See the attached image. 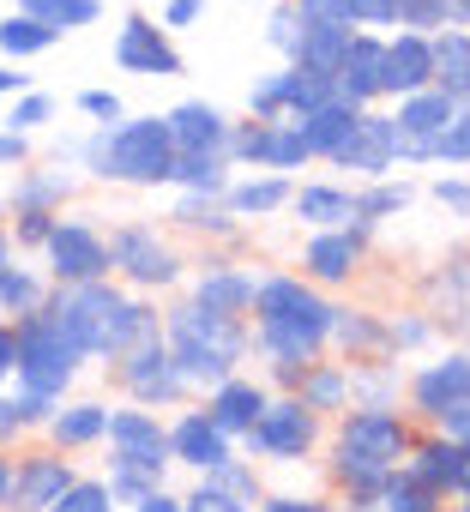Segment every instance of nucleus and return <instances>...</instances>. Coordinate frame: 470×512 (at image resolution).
<instances>
[{"mask_svg":"<svg viewBox=\"0 0 470 512\" xmlns=\"http://www.w3.org/2000/svg\"><path fill=\"white\" fill-rule=\"evenodd\" d=\"M404 446H410V434H404L398 416L362 410V416H350L344 434H338V476H344L356 494H380V488L398 476Z\"/></svg>","mask_w":470,"mask_h":512,"instance_id":"3","label":"nucleus"},{"mask_svg":"<svg viewBox=\"0 0 470 512\" xmlns=\"http://www.w3.org/2000/svg\"><path fill=\"white\" fill-rule=\"evenodd\" d=\"M0 266H7V235H0Z\"/></svg>","mask_w":470,"mask_h":512,"instance_id":"62","label":"nucleus"},{"mask_svg":"<svg viewBox=\"0 0 470 512\" xmlns=\"http://www.w3.org/2000/svg\"><path fill=\"white\" fill-rule=\"evenodd\" d=\"M344 392H350V374H338V368H320V374L302 380V404L308 410H332V404H344Z\"/></svg>","mask_w":470,"mask_h":512,"instance_id":"34","label":"nucleus"},{"mask_svg":"<svg viewBox=\"0 0 470 512\" xmlns=\"http://www.w3.org/2000/svg\"><path fill=\"white\" fill-rule=\"evenodd\" d=\"M199 7H205V0H169V13H163V19H169V25H193Z\"/></svg>","mask_w":470,"mask_h":512,"instance_id":"54","label":"nucleus"},{"mask_svg":"<svg viewBox=\"0 0 470 512\" xmlns=\"http://www.w3.org/2000/svg\"><path fill=\"white\" fill-rule=\"evenodd\" d=\"M428 55H434L440 91H446L452 103H470V37H464V31H440V37L428 43Z\"/></svg>","mask_w":470,"mask_h":512,"instance_id":"21","label":"nucleus"},{"mask_svg":"<svg viewBox=\"0 0 470 512\" xmlns=\"http://www.w3.org/2000/svg\"><path fill=\"white\" fill-rule=\"evenodd\" d=\"M422 85H434V55H428V37H422V31H404V37L386 43V55H380V91L410 97V91H422Z\"/></svg>","mask_w":470,"mask_h":512,"instance_id":"13","label":"nucleus"},{"mask_svg":"<svg viewBox=\"0 0 470 512\" xmlns=\"http://www.w3.org/2000/svg\"><path fill=\"white\" fill-rule=\"evenodd\" d=\"M25 13L43 19V25H55V31H79V25H91L103 7H97V0H25Z\"/></svg>","mask_w":470,"mask_h":512,"instance_id":"31","label":"nucleus"},{"mask_svg":"<svg viewBox=\"0 0 470 512\" xmlns=\"http://www.w3.org/2000/svg\"><path fill=\"white\" fill-rule=\"evenodd\" d=\"M458 488L470 494V446H464V470H458Z\"/></svg>","mask_w":470,"mask_h":512,"instance_id":"60","label":"nucleus"},{"mask_svg":"<svg viewBox=\"0 0 470 512\" xmlns=\"http://www.w3.org/2000/svg\"><path fill=\"white\" fill-rule=\"evenodd\" d=\"M296 13H302L308 25H356L350 0H296Z\"/></svg>","mask_w":470,"mask_h":512,"instance_id":"42","label":"nucleus"},{"mask_svg":"<svg viewBox=\"0 0 470 512\" xmlns=\"http://www.w3.org/2000/svg\"><path fill=\"white\" fill-rule=\"evenodd\" d=\"M434 422H446V440H458V446H470V398H458V404H446V410H434Z\"/></svg>","mask_w":470,"mask_h":512,"instance_id":"44","label":"nucleus"},{"mask_svg":"<svg viewBox=\"0 0 470 512\" xmlns=\"http://www.w3.org/2000/svg\"><path fill=\"white\" fill-rule=\"evenodd\" d=\"M332 163L362 169V175H386V169L398 163V127H392L386 115H356V127L338 139Z\"/></svg>","mask_w":470,"mask_h":512,"instance_id":"9","label":"nucleus"},{"mask_svg":"<svg viewBox=\"0 0 470 512\" xmlns=\"http://www.w3.org/2000/svg\"><path fill=\"white\" fill-rule=\"evenodd\" d=\"M458 398H470V356H446V362H434L428 374H416V404L434 416V410H446V404H458Z\"/></svg>","mask_w":470,"mask_h":512,"instance_id":"22","label":"nucleus"},{"mask_svg":"<svg viewBox=\"0 0 470 512\" xmlns=\"http://www.w3.org/2000/svg\"><path fill=\"white\" fill-rule=\"evenodd\" d=\"M458 470H464V446L458 440H434V446H422L416 458H410V482H422V488H458Z\"/></svg>","mask_w":470,"mask_h":512,"instance_id":"23","label":"nucleus"},{"mask_svg":"<svg viewBox=\"0 0 470 512\" xmlns=\"http://www.w3.org/2000/svg\"><path fill=\"white\" fill-rule=\"evenodd\" d=\"M284 199H290V181H248V187L229 193V211L235 217H254V211H278Z\"/></svg>","mask_w":470,"mask_h":512,"instance_id":"32","label":"nucleus"},{"mask_svg":"<svg viewBox=\"0 0 470 512\" xmlns=\"http://www.w3.org/2000/svg\"><path fill=\"white\" fill-rule=\"evenodd\" d=\"M121 356H127V362H121V380H127V392H133L139 404H169V398H181V374H175L169 344H163L157 332L139 338V344H127Z\"/></svg>","mask_w":470,"mask_h":512,"instance_id":"7","label":"nucleus"},{"mask_svg":"<svg viewBox=\"0 0 470 512\" xmlns=\"http://www.w3.org/2000/svg\"><path fill=\"white\" fill-rule=\"evenodd\" d=\"M109 266H121L133 284H175V253L151 229H121L109 241Z\"/></svg>","mask_w":470,"mask_h":512,"instance_id":"12","label":"nucleus"},{"mask_svg":"<svg viewBox=\"0 0 470 512\" xmlns=\"http://www.w3.org/2000/svg\"><path fill=\"white\" fill-rule=\"evenodd\" d=\"M0 308H13V314H31V308H43V290H37V278H25V272H13V266H0Z\"/></svg>","mask_w":470,"mask_h":512,"instance_id":"35","label":"nucleus"},{"mask_svg":"<svg viewBox=\"0 0 470 512\" xmlns=\"http://www.w3.org/2000/svg\"><path fill=\"white\" fill-rule=\"evenodd\" d=\"M284 109V73H272L266 85H254V115H278Z\"/></svg>","mask_w":470,"mask_h":512,"instance_id":"48","label":"nucleus"},{"mask_svg":"<svg viewBox=\"0 0 470 512\" xmlns=\"http://www.w3.org/2000/svg\"><path fill=\"white\" fill-rule=\"evenodd\" d=\"M7 488H13V464L0 458V500H7Z\"/></svg>","mask_w":470,"mask_h":512,"instance_id":"59","label":"nucleus"},{"mask_svg":"<svg viewBox=\"0 0 470 512\" xmlns=\"http://www.w3.org/2000/svg\"><path fill=\"white\" fill-rule=\"evenodd\" d=\"M67 482H73V470H67L61 458H25V470L13 476L7 500H13V512H49V500H55Z\"/></svg>","mask_w":470,"mask_h":512,"instance_id":"16","label":"nucleus"},{"mask_svg":"<svg viewBox=\"0 0 470 512\" xmlns=\"http://www.w3.org/2000/svg\"><path fill=\"white\" fill-rule=\"evenodd\" d=\"M452 115H458V103H452L440 85H434V91H428V85L410 91L404 109H398V121H392V127H398V157H434V139L446 133Z\"/></svg>","mask_w":470,"mask_h":512,"instance_id":"6","label":"nucleus"},{"mask_svg":"<svg viewBox=\"0 0 470 512\" xmlns=\"http://www.w3.org/2000/svg\"><path fill=\"white\" fill-rule=\"evenodd\" d=\"M169 181H187L193 193H223V157L217 151H175Z\"/></svg>","mask_w":470,"mask_h":512,"instance_id":"28","label":"nucleus"},{"mask_svg":"<svg viewBox=\"0 0 470 512\" xmlns=\"http://www.w3.org/2000/svg\"><path fill=\"white\" fill-rule=\"evenodd\" d=\"M380 55H386V43H374V37H350V43H344L338 73H332L344 103H368V97H380Z\"/></svg>","mask_w":470,"mask_h":512,"instance_id":"15","label":"nucleus"},{"mask_svg":"<svg viewBox=\"0 0 470 512\" xmlns=\"http://www.w3.org/2000/svg\"><path fill=\"white\" fill-rule=\"evenodd\" d=\"M350 266H356V235H320V241L308 247V272H314L320 284H344Z\"/></svg>","mask_w":470,"mask_h":512,"instance_id":"25","label":"nucleus"},{"mask_svg":"<svg viewBox=\"0 0 470 512\" xmlns=\"http://www.w3.org/2000/svg\"><path fill=\"white\" fill-rule=\"evenodd\" d=\"M380 494H386V512H434V488H422L410 476H392Z\"/></svg>","mask_w":470,"mask_h":512,"instance_id":"37","label":"nucleus"},{"mask_svg":"<svg viewBox=\"0 0 470 512\" xmlns=\"http://www.w3.org/2000/svg\"><path fill=\"white\" fill-rule=\"evenodd\" d=\"M248 446H254V452H278V458H302V452L314 446V410H308L302 398L266 404V410L254 416V428H248Z\"/></svg>","mask_w":470,"mask_h":512,"instance_id":"8","label":"nucleus"},{"mask_svg":"<svg viewBox=\"0 0 470 512\" xmlns=\"http://www.w3.org/2000/svg\"><path fill=\"white\" fill-rule=\"evenodd\" d=\"M49 512H109V488L103 482H67L49 500Z\"/></svg>","mask_w":470,"mask_h":512,"instance_id":"36","label":"nucleus"},{"mask_svg":"<svg viewBox=\"0 0 470 512\" xmlns=\"http://www.w3.org/2000/svg\"><path fill=\"white\" fill-rule=\"evenodd\" d=\"M49 121V97H19V109H13V133H31V127H43Z\"/></svg>","mask_w":470,"mask_h":512,"instance_id":"47","label":"nucleus"},{"mask_svg":"<svg viewBox=\"0 0 470 512\" xmlns=\"http://www.w3.org/2000/svg\"><path fill=\"white\" fill-rule=\"evenodd\" d=\"M296 211H302L308 223H344V217H356V199L338 193V187H302V193H296Z\"/></svg>","mask_w":470,"mask_h":512,"instance_id":"30","label":"nucleus"},{"mask_svg":"<svg viewBox=\"0 0 470 512\" xmlns=\"http://www.w3.org/2000/svg\"><path fill=\"white\" fill-rule=\"evenodd\" d=\"M139 512H187V506H181V500H169V494H157V488H151V494H145V500H139Z\"/></svg>","mask_w":470,"mask_h":512,"instance_id":"55","label":"nucleus"},{"mask_svg":"<svg viewBox=\"0 0 470 512\" xmlns=\"http://www.w3.org/2000/svg\"><path fill=\"white\" fill-rule=\"evenodd\" d=\"M260 410H266V392H260V386H248V380H217V398H211L205 416H211L223 434H248Z\"/></svg>","mask_w":470,"mask_h":512,"instance_id":"20","label":"nucleus"},{"mask_svg":"<svg viewBox=\"0 0 470 512\" xmlns=\"http://www.w3.org/2000/svg\"><path fill=\"white\" fill-rule=\"evenodd\" d=\"M266 127H272V121H260V127H242V133H235V151H242V157H254V163H260V145H266Z\"/></svg>","mask_w":470,"mask_h":512,"instance_id":"51","label":"nucleus"},{"mask_svg":"<svg viewBox=\"0 0 470 512\" xmlns=\"http://www.w3.org/2000/svg\"><path fill=\"white\" fill-rule=\"evenodd\" d=\"M175 217H181V223H211V229H223V223H229V217H217V211H211V193H187V199L175 205Z\"/></svg>","mask_w":470,"mask_h":512,"instance_id":"43","label":"nucleus"},{"mask_svg":"<svg viewBox=\"0 0 470 512\" xmlns=\"http://www.w3.org/2000/svg\"><path fill=\"white\" fill-rule=\"evenodd\" d=\"M350 43V25H308L302 31V49H296V67H314V73H338V55Z\"/></svg>","mask_w":470,"mask_h":512,"instance_id":"24","label":"nucleus"},{"mask_svg":"<svg viewBox=\"0 0 470 512\" xmlns=\"http://www.w3.org/2000/svg\"><path fill=\"white\" fill-rule=\"evenodd\" d=\"M242 350H248V332L235 326V314H217L205 302L169 314V362H175L181 380L217 386V380H229L235 362H242Z\"/></svg>","mask_w":470,"mask_h":512,"instance_id":"2","label":"nucleus"},{"mask_svg":"<svg viewBox=\"0 0 470 512\" xmlns=\"http://www.w3.org/2000/svg\"><path fill=\"white\" fill-rule=\"evenodd\" d=\"M350 13H356V19H368V25H392L398 0H350Z\"/></svg>","mask_w":470,"mask_h":512,"instance_id":"50","label":"nucleus"},{"mask_svg":"<svg viewBox=\"0 0 470 512\" xmlns=\"http://www.w3.org/2000/svg\"><path fill=\"white\" fill-rule=\"evenodd\" d=\"M248 308L260 314V326H266V320H326V326H332V314H338V308H326L302 278H272V284H260Z\"/></svg>","mask_w":470,"mask_h":512,"instance_id":"14","label":"nucleus"},{"mask_svg":"<svg viewBox=\"0 0 470 512\" xmlns=\"http://www.w3.org/2000/svg\"><path fill=\"white\" fill-rule=\"evenodd\" d=\"M434 157H446V163H470V115H452V121H446V133L434 139Z\"/></svg>","mask_w":470,"mask_h":512,"instance_id":"38","label":"nucleus"},{"mask_svg":"<svg viewBox=\"0 0 470 512\" xmlns=\"http://www.w3.org/2000/svg\"><path fill=\"white\" fill-rule=\"evenodd\" d=\"M452 19H464V25H470V0H452Z\"/></svg>","mask_w":470,"mask_h":512,"instance_id":"61","label":"nucleus"},{"mask_svg":"<svg viewBox=\"0 0 470 512\" xmlns=\"http://www.w3.org/2000/svg\"><path fill=\"white\" fill-rule=\"evenodd\" d=\"M302 157H308V139H302V127H266L260 163H272V169H296Z\"/></svg>","mask_w":470,"mask_h":512,"instance_id":"33","label":"nucleus"},{"mask_svg":"<svg viewBox=\"0 0 470 512\" xmlns=\"http://www.w3.org/2000/svg\"><path fill=\"white\" fill-rule=\"evenodd\" d=\"M25 157V139L19 133H0V163H19Z\"/></svg>","mask_w":470,"mask_h":512,"instance_id":"56","label":"nucleus"},{"mask_svg":"<svg viewBox=\"0 0 470 512\" xmlns=\"http://www.w3.org/2000/svg\"><path fill=\"white\" fill-rule=\"evenodd\" d=\"M13 368H19V338H13V326H0V380Z\"/></svg>","mask_w":470,"mask_h":512,"instance_id":"52","label":"nucleus"},{"mask_svg":"<svg viewBox=\"0 0 470 512\" xmlns=\"http://www.w3.org/2000/svg\"><path fill=\"white\" fill-rule=\"evenodd\" d=\"M169 452H175V458H187V464H199V470H217V464L229 458V446H223V428H217L211 416H199V410H187V416L175 422V434H169Z\"/></svg>","mask_w":470,"mask_h":512,"instance_id":"17","label":"nucleus"},{"mask_svg":"<svg viewBox=\"0 0 470 512\" xmlns=\"http://www.w3.org/2000/svg\"><path fill=\"white\" fill-rule=\"evenodd\" d=\"M434 199H440L446 211H458V217H470V187H464V181H434Z\"/></svg>","mask_w":470,"mask_h":512,"instance_id":"49","label":"nucleus"},{"mask_svg":"<svg viewBox=\"0 0 470 512\" xmlns=\"http://www.w3.org/2000/svg\"><path fill=\"white\" fill-rule=\"evenodd\" d=\"M79 109H85V115H97L103 127H109V121H121V97H115V91H85V97H79Z\"/></svg>","mask_w":470,"mask_h":512,"instance_id":"46","label":"nucleus"},{"mask_svg":"<svg viewBox=\"0 0 470 512\" xmlns=\"http://www.w3.org/2000/svg\"><path fill=\"white\" fill-rule=\"evenodd\" d=\"M85 163L109 181H169L175 169V139H169V121L145 115V121H127L115 133H97L85 145Z\"/></svg>","mask_w":470,"mask_h":512,"instance_id":"4","label":"nucleus"},{"mask_svg":"<svg viewBox=\"0 0 470 512\" xmlns=\"http://www.w3.org/2000/svg\"><path fill=\"white\" fill-rule=\"evenodd\" d=\"M266 512H326V506L320 500H272Z\"/></svg>","mask_w":470,"mask_h":512,"instance_id":"57","label":"nucleus"},{"mask_svg":"<svg viewBox=\"0 0 470 512\" xmlns=\"http://www.w3.org/2000/svg\"><path fill=\"white\" fill-rule=\"evenodd\" d=\"M169 139H175V151H223L229 121H223L211 103H181V109L169 115Z\"/></svg>","mask_w":470,"mask_h":512,"instance_id":"18","label":"nucleus"},{"mask_svg":"<svg viewBox=\"0 0 470 512\" xmlns=\"http://www.w3.org/2000/svg\"><path fill=\"white\" fill-rule=\"evenodd\" d=\"M302 31H308V19H302L296 7H278V13H272V43H278L290 61H296V49H302Z\"/></svg>","mask_w":470,"mask_h":512,"instance_id":"39","label":"nucleus"},{"mask_svg":"<svg viewBox=\"0 0 470 512\" xmlns=\"http://www.w3.org/2000/svg\"><path fill=\"white\" fill-rule=\"evenodd\" d=\"M187 512H248V500H235V494H223V488H199V494L187 500Z\"/></svg>","mask_w":470,"mask_h":512,"instance_id":"45","label":"nucleus"},{"mask_svg":"<svg viewBox=\"0 0 470 512\" xmlns=\"http://www.w3.org/2000/svg\"><path fill=\"white\" fill-rule=\"evenodd\" d=\"M199 302L217 314H242L254 302V278H235V272H205L199 278Z\"/></svg>","mask_w":470,"mask_h":512,"instance_id":"26","label":"nucleus"},{"mask_svg":"<svg viewBox=\"0 0 470 512\" xmlns=\"http://www.w3.org/2000/svg\"><path fill=\"white\" fill-rule=\"evenodd\" d=\"M115 61L127 73H145V79H175L181 73V55L163 43V31L151 19H127L121 37H115Z\"/></svg>","mask_w":470,"mask_h":512,"instance_id":"11","label":"nucleus"},{"mask_svg":"<svg viewBox=\"0 0 470 512\" xmlns=\"http://www.w3.org/2000/svg\"><path fill=\"white\" fill-rule=\"evenodd\" d=\"M356 115H362V103H344V97H326V103H314V109H302L296 115V127H302V139H308V151H338V139L356 127Z\"/></svg>","mask_w":470,"mask_h":512,"instance_id":"19","label":"nucleus"},{"mask_svg":"<svg viewBox=\"0 0 470 512\" xmlns=\"http://www.w3.org/2000/svg\"><path fill=\"white\" fill-rule=\"evenodd\" d=\"M13 91H25V73H7V67H0V97H13Z\"/></svg>","mask_w":470,"mask_h":512,"instance_id":"58","label":"nucleus"},{"mask_svg":"<svg viewBox=\"0 0 470 512\" xmlns=\"http://www.w3.org/2000/svg\"><path fill=\"white\" fill-rule=\"evenodd\" d=\"M61 193H67V175H37V181H25L13 193V205L19 211H43V199H61Z\"/></svg>","mask_w":470,"mask_h":512,"instance_id":"40","label":"nucleus"},{"mask_svg":"<svg viewBox=\"0 0 470 512\" xmlns=\"http://www.w3.org/2000/svg\"><path fill=\"white\" fill-rule=\"evenodd\" d=\"M410 205V187L398 181V187H374V193H362L356 199V217H386V211H404Z\"/></svg>","mask_w":470,"mask_h":512,"instance_id":"41","label":"nucleus"},{"mask_svg":"<svg viewBox=\"0 0 470 512\" xmlns=\"http://www.w3.org/2000/svg\"><path fill=\"white\" fill-rule=\"evenodd\" d=\"M13 338H19V380L31 386V392H49V398H61L67 386H73V374H79V344L43 314V308H31L19 326H13Z\"/></svg>","mask_w":470,"mask_h":512,"instance_id":"5","label":"nucleus"},{"mask_svg":"<svg viewBox=\"0 0 470 512\" xmlns=\"http://www.w3.org/2000/svg\"><path fill=\"white\" fill-rule=\"evenodd\" d=\"M55 25H43V19H31V13H19V19H0V49L7 55H43V49H55Z\"/></svg>","mask_w":470,"mask_h":512,"instance_id":"27","label":"nucleus"},{"mask_svg":"<svg viewBox=\"0 0 470 512\" xmlns=\"http://www.w3.org/2000/svg\"><path fill=\"white\" fill-rule=\"evenodd\" d=\"M49 229H55V223H49V211H25V223H19V235H25V241H49Z\"/></svg>","mask_w":470,"mask_h":512,"instance_id":"53","label":"nucleus"},{"mask_svg":"<svg viewBox=\"0 0 470 512\" xmlns=\"http://www.w3.org/2000/svg\"><path fill=\"white\" fill-rule=\"evenodd\" d=\"M43 314L79 344V356H121L127 344H139V338L157 332V320H151L139 302L115 296L103 278H91V284H67Z\"/></svg>","mask_w":470,"mask_h":512,"instance_id":"1","label":"nucleus"},{"mask_svg":"<svg viewBox=\"0 0 470 512\" xmlns=\"http://www.w3.org/2000/svg\"><path fill=\"white\" fill-rule=\"evenodd\" d=\"M49 260H55V278L61 284H91V278L109 272V247L85 223H55L49 229Z\"/></svg>","mask_w":470,"mask_h":512,"instance_id":"10","label":"nucleus"},{"mask_svg":"<svg viewBox=\"0 0 470 512\" xmlns=\"http://www.w3.org/2000/svg\"><path fill=\"white\" fill-rule=\"evenodd\" d=\"M49 428H55L61 446H85V440H97V434L109 428V410H103V404H73V410H61Z\"/></svg>","mask_w":470,"mask_h":512,"instance_id":"29","label":"nucleus"},{"mask_svg":"<svg viewBox=\"0 0 470 512\" xmlns=\"http://www.w3.org/2000/svg\"><path fill=\"white\" fill-rule=\"evenodd\" d=\"M464 512H470V506H464Z\"/></svg>","mask_w":470,"mask_h":512,"instance_id":"63","label":"nucleus"}]
</instances>
